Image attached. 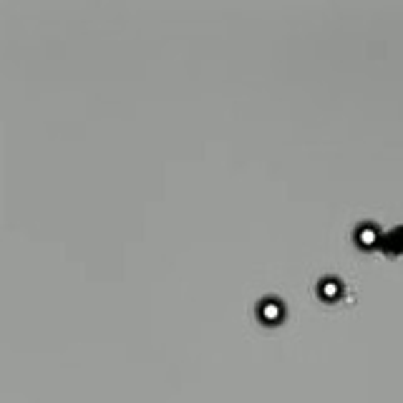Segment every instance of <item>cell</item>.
Segmentation results:
<instances>
[{
    "mask_svg": "<svg viewBox=\"0 0 403 403\" xmlns=\"http://www.w3.org/2000/svg\"><path fill=\"white\" fill-rule=\"evenodd\" d=\"M340 292V285L335 277H326V280H320V295L326 297H335Z\"/></svg>",
    "mask_w": 403,
    "mask_h": 403,
    "instance_id": "3957f363",
    "label": "cell"
},
{
    "mask_svg": "<svg viewBox=\"0 0 403 403\" xmlns=\"http://www.w3.org/2000/svg\"><path fill=\"white\" fill-rule=\"evenodd\" d=\"M283 315V305L277 303V300H262L260 303V318L262 320H268V323H272V320H277Z\"/></svg>",
    "mask_w": 403,
    "mask_h": 403,
    "instance_id": "6da1fadb",
    "label": "cell"
},
{
    "mask_svg": "<svg viewBox=\"0 0 403 403\" xmlns=\"http://www.w3.org/2000/svg\"><path fill=\"white\" fill-rule=\"evenodd\" d=\"M375 240H378V229H375L373 225H363L361 229H358V242H361V245H373Z\"/></svg>",
    "mask_w": 403,
    "mask_h": 403,
    "instance_id": "7a4b0ae2",
    "label": "cell"
}]
</instances>
